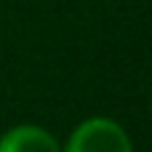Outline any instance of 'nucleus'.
I'll return each instance as SVG.
<instances>
[{"instance_id":"nucleus-1","label":"nucleus","mask_w":152,"mask_h":152,"mask_svg":"<svg viewBox=\"0 0 152 152\" xmlns=\"http://www.w3.org/2000/svg\"><path fill=\"white\" fill-rule=\"evenodd\" d=\"M61 152H134V142L118 120L94 115L75 126Z\"/></svg>"},{"instance_id":"nucleus-2","label":"nucleus","mask_w":152,"mask_h":152,"mask_svg":"<svg viewBox=\"0 0 152 152\" xmlns=\"http://www.w3.org/2000/svg\"><path fill=\"white\" fill-rule=\"evenodd\" d=\"M0 152H61V144L43 126L19 123L0 134Z\"/></svg>"},{"instance_id":"nucleus-3","label":"nucleus","mask_w":152,"mask_h":152,"mask_svg":"<svg viewBox=\"0 0 152 152\" xmlns=\"http://www.w3.org/2000/svg\"><path fill=\"white\" fill-rule=\"evenodd\" d=\"M150 107H152V102H150Z\"/></svg>"}]
</instances>
